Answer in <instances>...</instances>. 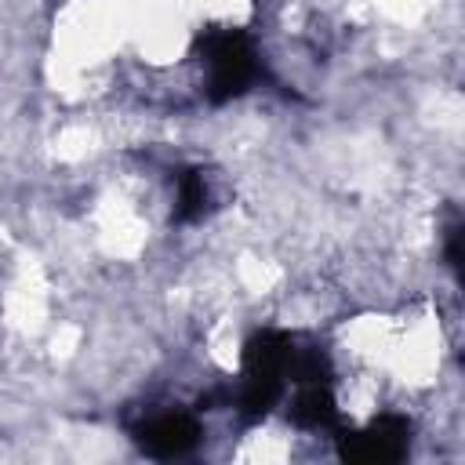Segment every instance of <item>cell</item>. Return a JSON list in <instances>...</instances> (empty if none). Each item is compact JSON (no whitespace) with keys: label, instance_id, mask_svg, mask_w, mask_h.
<instances>
[{"label":"cell","instance_id":"cell-5","mask_svg":"<svg viewBox=\"0 0 465 465\" xmlns=\"http://www.w3.org/2000/svg\"><path fill=\"white\" fill-rule=\"evenodd\" d=\"M207 211V182L203 171L185 167L178 174V200H174V222H196Z\"/></svg>","mask_w":465,"mask_h":465},{"label":"cell","instance_id":"cell-4","mask_svg":"<svg viewBox=\"0 0 465 465\" xmlns=\"http://www.w3.org/2000/svg\"><path fill=\"white\" fill-rule=\"evenodd\" d=\"M291 418L302 429H334L338 432V407L331 396V381L298 385V396L291 403Z\"/></svg>","mask_w":465,"mask_h":465},{"label":"cell","instance_id":"cell-3","mask_svg":"<svg viewBox=\"0 0 465 465\" xmlns=\"http://www.w3.org/2000/svg\"><path fill=\"white\" fill-rule=\"evenodd\" d=\"M134 440L153 458H182L200 443V425L185 411H167L134 429Z\"/></svg>","mask_w":465,"mask_h":465},{"label":"cell","instance_id":"cell-2","mask_svg":"<svg viewBox=\"0 0 465 465\" xmlns=\"http://www.w3.org/2000/svg\"><path fill=\"white\" fill-rule=\"evenodd\" d=\"M411 447V421L381 414L360 432H338V454L345 461H400Z\"/></svg>","mask_w":465,"mask_h":465},{"label":"cell","instance_id":"cell-1","mask_svg":"<svg viewBox=\"0 0 465 465\" xmlns=\"http://www.w3.org/2000/svg\"><path fill=\"white\" fill-rule=\"evenodd\" d=\"M196 54L207 65V98L229 102L243 94L265 69L243 29H207L196 40Z\"/></svg>","mask_w":465,"mask_h":465},{"label":"cell","instance_id":"cell-6","mask_svg":"<svg viewBox=\"0 0 465 465\" xmlns=\"http://www.w3.org/2000/svg\"><path fill=\"white\" fill-rule=\"evenodd\" d=\"M461 236H465V232H461V222L454 218V222L447 225V265L454 269V276L461 272Z\"/></svg>","mask_w":465,"mask_h":465}]
</instances>
